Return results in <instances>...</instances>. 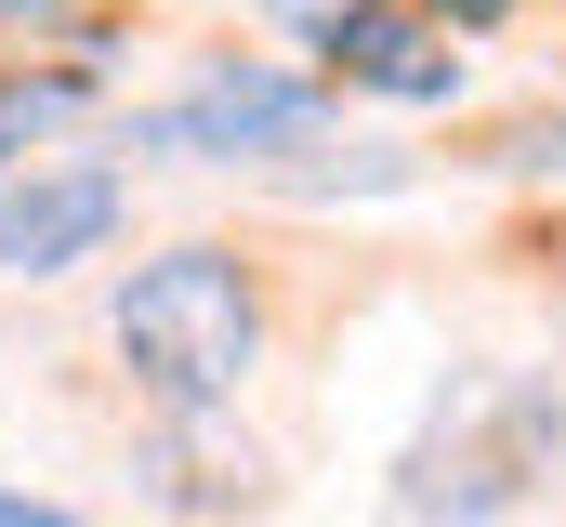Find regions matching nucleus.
Masks as SVG:
<instances>
[{"label":"nucleus","mask_w":566,"mask_h":527,"mask_svg":"<svg viewBox=\"0 0 566 527\" xmlns=\"http://www.w3.org/2000/svg\"><path fill=\"white\" fill-rule=\"evenodd\" d=\"M106 343L158 409H224V395L264 370V277L224 251V238H171L119 277L106 303Z\"/></svg>","instance_id":"f257e3e1"},{"label":"nucleus","mask_w":566,"mask_h":527,"mask_svg":"<svg viewBox=\"0 0 566 527\" xmlns=\"http://www.w3.org/2000/svg\"><path fill=\"white\" fill-rule=\"evenodd\" d=\"M566 462V395L554 383H448L434 435L409 448V527H488Z\"/></svg>","instance_id":"f03ea898"},{"label":"nucleus","mask_w":566,"mask_h":527,"mask_svg":"<svg viewBox=\"0 0 566 527\" xmlns=\"http://www.w3.org/2000/svg\"><path fill=\"white\" fill-rule=\"evenodd\" d=\"M329 80H303V66H251V53H224V66H198V93H171L158 120H133V145H185V158H303L316 132H329Z\"/></svg>","instance_id":"7ed1b4c3"},{"label":"nucleus","mask_w":566,"mask_h":527,"mask_svg":"<svg viewBox=\"0 0 566 527\" xmlns=\"http://www.w3.org/2000/svg\"><path fill=\"white\" fill-rule=\"evenodd\" d=\"M119 211H133V185L106 158H27L0 185V277H80L119 238Z\"/></svg>","instance_id":"20e7f679"},{"label":"nucleus","mask_w":566,"mask_h":527,"mask_svg":"<svg viewBox=\"0 0 566 527\" xmlns=\"http://www.w3.org/2000/svg\"><path fill=\"white\" fill-rule=\"evenodd\" d=\"M316 80L329 93H396V106H448L461 93V53L422 0H356L329 40H316Z\"/></svg>","instance_id":"39448f33"},{"label":"nucleus","mask_w":566,"mask_h":527,"mask_svg":"<svg viewBox=\"0 0 566 527\" xmlns=\"http://www.w3.org/2000/svg\"><path fill=\"white\" fill-rule=\"evenodd\" d=\"M145 488L185 502V515H251V502H264V448H251L224 409H158V435H145Z\"/></svg>","instance_id":"423d86ee"},{"label":"nucleus","mask_w":566,"mask_h":527,"mask_svg":"<svg viewBox=\"0 0 566 527\" xmlns=\"http://www.w3.org/2000/svg\"><path fill=\"white\" fill-rule=\"evenodd\" d=\"M80 93H93V66H40V80H0V185L27 172V145H40V132L66 120Z\"/></svg>","instance_id":"0eeeda50"},{"label":"nucleus","mask_w":566,"mask_h":527,"mask_svg":"<svg viewBox=\"0 0 566 527\" xmlns=\"http://www.w3.org/2000/svg\"><path fill=\"white\" fill-rule=\"evenodd\" d=\"M501 172H566V120H514L501 132Z\"/></svg>","instance_id":"6e6552de"},{"label":"nucleus","mask_w":566,"mask_h":527,"mask_svg":"<svg viewBox=\"0 0 566 527\" xmlns=\"http://www.w3.org/2000/svg\"><path fill=\"white\" fill-rule=\"evenodd\" d=\"M264 13H277V27H290V40H303V53H316V40H329V27H343L356 0H264Z\"/></svg>","instance_id":"1a4fd4ad"},{"label":"nucleus","mask_w":566,"mask_h":527,"mask_svg":"<svg viewBox=\"0 0 566 527\" xmlns=\"http://www.w3.org/2000/svg\"><path fill=\"white\" fill-rule=\"evenodd\" d=\"M434 27H501V13H527V0H422Z\"/></svg>","instance_id":"9d476101"},{"label":"nucleus","mask_w":566,"mask_h":527,"mask_svg":"<svg viewBox=\"0 0 566 527\" xmlns=\"http://www.w3.org/2000/svg\"><path fill=\"white\" fill-rule=\"evenodd\" d=\"M0 527H80V515H53V502H27V488H0Z\"/></svg>","instance_id":"9b49d317"}]
</instances>
